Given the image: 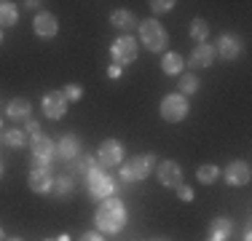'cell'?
Here are the masks:
<instances>
[{
  "mask_svg": "<svg viewBox=\"0 0 252 241\" xmlns=\"http://www.w3.org/2000/svg\"><path fill=\"white\" fill-rule=\"evenodd\" d=\"M94 222L99 233H118L126 225V207L118 198H105L94 214Z\"/></svg>",
  "mask_w": 252,
  "mask_h": 241,
  "instance_id": "obj_1",
  "label": "cell"
},
{
  "mask_svg": "<svg viewBox=\"0 0 252 241\" xmlns=\"http://www.w3.org/2000/svg\"><path fill=\"white\" fill-rule=\"evenodd\" d=\"M156 164V155H134V158H129V164L121 166V177L126 182H137V180H145L148 174H151V169Z\"/></svg>",
  "mask_w": 252,
  "mask_h": 241,
  "instance_id": "obj_2",
  "label": "cell"
},
{
  "mask_svg": "<svg viewBox=\"0 0 252 241\" xmlns=\"http://www.w3.org/2000/svg\"><path fill=\"white\" fill-rule=\"evenodd\" d=\"M185 116H188V99L183 94H169L161 99V118L166 123H180Z\"/></svg>",
  "mask_w": 252,
  "mask_h": 241,
  "instance_id": "obj_3",
  "label": "cell"
},
{
  "mask_svg": "<svg viewBox=\"0 0 252 241\" xmlns=\"http://www.w3.org/2000/svg\"><path fill=\"white\" fill-rule=\"evenodd\" d=\"M89 193H92L94 198H102V201L116 193V182H113V177L105 169H92V172H89Z\"/></svg>",
  "mask_w": 252,
  "mask_h": 241,
  "instance_id": "obj_4",
  "label": "cell"
},
{
  "mask_svg": "<svg viewBox=\"0 0 252 241\" xmlns=\"http://www.w3.org/2000/svg\"><path fill=\"white\" fill-rule=\"evenodd\" d=\"M140 38L151 51H164L166 48V32L156 19H145L140 24Z\"/></svg>",
  "mask_w": 252,
  "mask_h": 241,
  "instance_id": "obj_5",
  "label": "cell"
},
{
  "mask_svg": "<svg viewBox=\"0 0 252 241\" xmlns=\"http://www.w3.org/2000/svg\"><path fill=\"white\" fill-rule=\"evenodd\" d=\"M30 150H32V166H49L51 158L57 155L54 142L43 134H35L32 140H30Z\"/></svg>",
  "mask_w": 252,
  "mask_h": 241,
  "instance_id": "obj_6",
  "label": "cell"
},
{
  "mask_svg": "<svg viewBox=\"0 0 252 241\" xmlns=\"http://www.w3.org/2000/svg\"><path fill=\"white\" fill-rule=\"evenodd\" d=\"M116 64H131L137 59V40L131 35H121V38L113 40V48H110Z\"/></svg>",
  "mask_w": 252,
  "mask_h": 241,
  "instance_id": "obj_7",
  "label": "cell"
},
{
  "mask_svg": "<svg viewBox=\"0 0 252 241\" xmlns=\"http://www.w3.org/2000/svg\"><path fill=\"white\" fill-rule=\"evenodd\" d=\"M124 161V148H121V142H116V140H105L99 145V150H97V164L102 169H110V166H118Z\"/></svg>",
  "mask_w": 252,
  "mask_h": 241,
  "instance_id": "obj_8",
  "label": "cell"
},
{
  "mask_svg": "<svg viewBox=\"0 0 252 241\" xmlns=\"http://www.w3.org/2000/svg\"><path fill=\"white\" fill-rule=\"evenodd\" d=\"M156 177H158V182L164 188H177V185H183V169L175 161H164L156 169Z\"/></svg>",
  "mask_w": 252,
  "mask_h": 241,
  "instance_id": "obj_9",
  "label": "cell"
},
{
  "mask_svg": "<svg viewBox=\"0 0 252 241\" xmlns=\"http://www.w3.org/2000/svg\"><path fill=\"white\" fill-rule=\"evenodd\" d=\"M225 182L231 185V188H239V185H247L252 172H250V164L247 161H231V164L225 166Z\"/></svg>",
  "mask_w": 252,
  "mask_h": 241,
  "instance_id": "obj_10",
  "label": "cell"
},
{
  "mask_svg": "<svg viewBox=\"0 0 252 241\" xmlns=\"http://www.w3.org/2000/svg\"><path fill=\"white\" fill-rule=\"evenodd\" d=\"M43 113H46V118H51V120H59L67 113V99L62 96V91H51V94L43 96Z\"/></svg>",
  "mask_w": 252,
  "mask_h": 241,
  "instance_id": "obj_11",
  "label": "cell"
},
{
  "mask_svg": "<svg viewBox=\"0 0 252 241\" xmlns=\"http://www.w3.org/2000/svg\"><path fill=\"white\" fill-rule=\"evenodd\" d=\"M51 182H54L51 166H32V172H30V190L49 193L51 190Z\"/></svg>",
  "mask_w": 252,
  "mask_h": 241,
  "instance_id": "obj_12",
  "label": "cell"
},
{
  "mask_svg": "<svg viewBox=\"0 0 252 241\" xmlns=\"http://www.w3.org/2000/svg\"><path fill=\"white\" fill-rule=\"evenodd\" d=\"M32 27H35V35H38V38H54L57 30H59V22H57V16H54V14L43 11V14L35 16Z\"/></svg>",
  "mask_w": 252,
  "mask_h": 241,
  "instance_id": "obj_13",
  "label": "cell"
},
{
  "mask_svg": "<svg viewBox=\"0 0 252 241\" xmlns=\"http://www.w3.org/2000/svg\"><path fill=\"white\" fill-rule=\"evenodd\" d=\"M212 62H215V46L209 43H199L190 51V59H188L190 67H209Z\"/></svg>",
  "mask_w": 252,
  "mask_h": 241,
  "instance_id": "obj_14",
  "label": "cell"
},
{
  "mask_svg": "<svg viewBox=\"0 0 252 241\" xmlns=\"http://www.w3.org/2000/svg\"><path fill=\"white\" fill-rule=\"evenodd\" d=\"M215 51H218L223 59H236L239 51H242V46H239V40L233 38V35H220V38H218V46H215Z\"/></svg>",
  "mask_w": 252,
  "mask_h": 241,
  "instance_id": "obj_15",
  "label": "cell"
},
{
  "mask_svg": "<svg viewBox=\"0 0 252 241\" xmlns=\"http://www.w3.org/2000/svg\"><path fill=\"white\" fill-rule=\"evenodd\" d=\"M57 155H59V158H64V161H73L75 155H78V140H75L73 134H64L62 140H59Z\"/></svg>",
  "mask_w": 252,
  "mask_h": 241,
  "instance_id": "obj_16",
  "label": "cell"
},
{
  "mask_svg": "<svg viewBox=\"0 0 252 241\" xmlns=\"http://www.w3.org/2000/svg\"><path fill=\"white\" fill-rule=\"evenodd\" d=\"M209 233H212L209 241H225L233 233V222L228 220V217H218V220L212 222V228H209Z\"/></svg>",
  "mask_w": 252,
  "mask_h": 241,
  "instance_id": "obj_17",
  "label": "cell"
},
{
  "mask_svg": "<svg viewBox=\"0 0 252 241\" xmlns=\"http://www.w3.org/2000/svg\"><path fill=\"white\" fill-rule=\"evenodd\" d=\"M16 19H19L16 5L8 3V0H3V3H0V27H14Z\"/></svg>",
  "mask_w": 252,
  "mask_h": 241,
  "instance_id": "obj_18",
  "label": "cell"
},
{
  "mask_svg": "<svg viewBox=\"0 0 252 241\" xmlns=\"http://www.w3.org/2000/svg\"><path fill=\"white\" fill-rule=\"evenodd\" d=\"M54 196H59V198H64V196H70L73 193V177L70 174H62V177H54V182H51V190Z\"/></svg>",
  "mask_w": 252,
  "mask_h": 241,
  "instance_id": "obj_19",
  "label": "cell"
},
{
  "mask_svg": "<svg viewBox=\"0 0 252 241\" xmlns=\"http://www.w3.org/2000/svg\"><path fill=\"white\" fill-rule=\"evenodd\" d=\"M110 24L116 30H131L137 24V19H134V14H131V11H113Z\"/></svg>",
  "mask_w": 252,
  "mask_h": 241,
  "instance_id": "obj_20",
  "label": "cell"
},
{
  "mask_svg": "<svg viewBox=\"0 0 252 241\" xmlns=\"http://www.w3.org/2000/svg\"><path fill=\"white\" fill-rule=\"evenodd\" d=\"M161 70H164L166 75H180V72H183V57H180V54H164Z\"/></svg>",
  "mask_w": 252,
  "mask_h": 241,
  "instance_id": "obj_21",
  "label": "cell"
},
{
  "mask_svg": "<svg viewBox=\"0 0 252 241\" xmlns=\"http://www.w3.org/2000/svg\"><path fill=\"white\" fill-rule=\"evenodd\" d=\"M8 118H14V120L30 118V102L27 99H11L8 102Z\"/></svg>",
  "mask_w": 252,
  "mask_h": 241,
  "instance_id": "obj_22",
  "label": "cell"
},
{
  "mask_svg": "<svg viewBox=\"0 0 252 241\" xmlns=\"http://www.w3.org/2000/svg\"><path fill=\"white\" fill-rule=\"evenodd\" d=\"M196 177H199V182H201V185H212L215 180L220 177V169L215 166V164H204V166H199Z\"/></svg>",
  "mask_w": 252,
  "mask_h": 241,
  "instance_id": "obj_23",
  "label": "cell"
},
{
  "mask_svg": "<svg viewBox=\"0 0 252 241\" xmlns=\"http://www.w3.org/2000/svg\"><path fill=\"white\" fill-rule=\"evenodd\" d=\"M3 140L8 148H25L27 145V131H22V129H8L3 134Z\"/></svg>",
  "mask_w": 252,
  "mask_h": 241,
  "instance_id": "obj_24",
  "label": "cell"
},
{
  "mask_svg": "<svg viewBox=\"0 0 252 241\" xmlns=\"http://www.w3.org/2000/svg\"><path fill=\"white\" fill-rule=\"evenodd\" d=\"M190 38L201 40V43H204V40L209 38V24L204 22V19H193V22H190Z\"/></svg>",
  "mask_w": 252,
  "mask_h": 241,
  "instance_id": "obj_25",
  "label": "cell"
},
{
  "mask_svg": "<svg viewBox=\"0 0 252 241\" xmlns=\"http://www.w3.org/2000/svg\"><path fill=\"white\" fill-rule=\"evenodd\" d=\"M196 89H199V78H196L193 72L180 75V91L183 94H196Z\"/></svg>",
  "mask_w": 252,
  "mask_h": 241,
  "instance_id": "obj_26",
  "label": "cell"
},
{
  "mask_svg": "<svg viewBox=\"0 0 252 241\" xmlns=\"http://www.w3.org/2000/svg\"><path fill=\"white\" fill-rule=\"evenodd\" d=\"M62 96H64L67 102H81L83 89L78 86V83H67V86H64V91H62Z\"/></svg>",
  "mask_w": 252,
  "mask_h": 241,
  "instance_id": "obj_27",
  "label": "cell"
},
{
  "mask_svg": "<svg viewBox=\"0 0 252 241\" xmlns=\"http://www.w3.org/2000/svg\"><path fill=\"white\" fill-rule=\"evenodd\" d=\"M151 8L156 14H166V11L175 8V3H172V0H156V3H151Z\"/></svg>",
  "mask_w": 252,
  "mask_h": 241,
  "instance_id": "obj_28",
  "label": "cell"
},
{
  "mask_svg": "<svg viewBox=\"0 0 252 241\" xmlns=\"http://www.w3.org/2000/svg\"><path fill=\"white\" fill-rule=\"evenodd\" d=\"M177 196H180V201H193V190L188 188V185H177Z\"/></svg>",
  "mask_w": 252,
  "mask_h": 241,
  "instance_id": "obj_29",
  "label": "cell"
},
{
  "mask_svg": "<svg viewBox=\"0 0 252 241\" xmlns=\"http://www.w3.org/2000/svg\"><path fill=\"white\" fill-rule=\"evenodd\" d=\"M107 75H110V78H121V64H110V67H107Z\"/></svg>",
  "mask_w": 252,
  "mask_h": 241,
  "instance_id": "obj_30",
  "label": "cell"
},
{
  "mask_svg": "<svg viewBox=\"0 0 252 241\" xmlns=\"http://www.w3.org/2000/svg\"><path fill=\"white\" fill-rule=\"evenodd\" d=\"M27 131H30V134L35 137V134H38V131H40V126L35 123V120H27Z\"/></svg>",
  "mask_w": 252,
  "mask_h": 241,
  "instance_id": "obj_31",
  "label": "cell"
},
{
  "mask_svg": "<svg viewBox=\"0 0 252 241\" xmlns=\"http://www.w3.org/2000/svg\"><path fill=\"white\" fill-rule=\"evenodd\" d=\"M81 241H102V236H99V233H83Z\"/></svg>",
  "mask_w": 252,
  "mask_h": 241,
  "instance_id": "obj_32",
  "label": "cell"
},
{
  "mask_svg": "<svg viewBox=\"0 0 252 241\" xmlns=\"http://www.w3.org/2000/svg\"><path fill=\"white\" fill-rule=\"evenodd\" d=\"M244 241H252V233H250V228H244V236H242Z\"/></svg>",
  "mask_w": 252,
  "mask_h": 241,
  "instance_id": "obj_33",
  "label": "cell"
},
{
  "mask_svg": "<svg viewBox=\"0 0 252 241\" xmlns=\"http://www.w3.org/2000/svg\"><path fill=\"white\" fill-rule=\"evenodd\" d=\"M57 241H70V236H67V233H62V236H59Z\"/></svg>",
  "mask_w": 252,
  "mask_h": 241,
  "instance_id": "obj_34",
  "label": "cell"
},
{
  "mask_svg": "<svg viewBox=\"0 0 252 241\" xmlns=\"http://www.w3.org/2000/svg\"><path fill=\"white\" fill-rule=\"evenodd\" d=\"M0 43H3V30H0Z\"/></svg>",
  "mask_w": 252,
  "mask_h": 241,
  "instance_id": "obj_35",
  "label": "cell"
},
{
  "mask_svg": "<svg viewBox=\"0 0 252 241\" xmlns=\"http://www.w3.org/2000/svg\"><path fill=\"white\" fill-rule=\"evenodd\" d=\"M0 241H3V228H0Z\"/></svg>",
  "mask_w": 252,
  "mask_h": 241,
  "instance_id": "obj_36",
  "label": "cell"
},
{
  "mask_svg": "<svg viewBox=\"0 0 252 241\" xmlns=\"http://www.w3.org/2000/svg\"><path fill=\"white\" fill-rule=\"evenodd\" d=\"M8 241H22V239H8Z\"/></svg>",
  "mask_w": 252,
  "mask_h": 241,
  "instance_id": "obj_37",
  "label": "cell"
},
{
  "mask_svg": "<svg viewBox=\"0 0 252 241\" xmlns=\"http://www.w3.org/2000/svg\"><path fill=\"white\" fill-rule=\"evenodd\" d=\"M43 241H57V239H43Z\"/></svg>",
  "mask_w": 252,
  "mask_h": 241,
  "instance_id": "obj_38",
  "label": "cell"
},
{
  "mask_svg": "<svg viewBox=\"0 0 252 241\" xmlns=\"http://www.w3.org/2000/svg\"><path fill=\"white\" fill-rule=\"evenodd\" d=\"M0 177H3V166H0Z\"/></svg>",
  "mask_w": 252,
  "mask_h": 241,
  "instance_id": "obj_39",
  "label": "cell"
}]
</instances>
